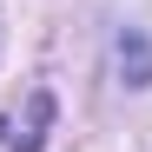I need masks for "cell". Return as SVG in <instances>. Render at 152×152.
<instances>
[{"instance_id": "cell-1", "label": "cell", "mask_w": 152, "mask_h": 152, "mask_svg": "<svg viewBox=\"0 0 152 152\" xmlns=\"http://www.w3.org/2000/svg\"><path fill=\"white\" fill-rule=\"evenodd\" d=\"M46 119H53V99H46V93H33V99H27V119H20V113H13V119H0V145H13V152H33Z\"/></svg>"}, {"instance_id": "cell-2", "label": "cell", "mask_w": 152, "mask_h": 152, "mask_svg": "<svg viewBox=\"0 0 152 152\" xmlns=\"http://www.w3.org/2000/svg\"><path fill=\"white\" fill-rule=\"evenodd\" d=\"M119 66H132V86L152 80V53L139 46V33H126V40H119Z\"/></svg>"}]
</instances>
